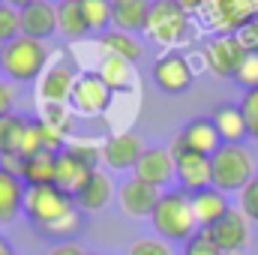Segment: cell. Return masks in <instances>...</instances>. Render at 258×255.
Instances as JSON below:
<instances>
[{
	"label": "cell",
	"mask_w": 258,
	"mask_h": 255,
	"mask_svg": "<svg viewBox=\"0 0 258 255\" xmlns=\"http://www.w3.org/2000/svg\"><path fill=\"white\" fill-rule=\"evenodd\" d=\"M156 234L171 243V240H192L198 234V222L192 213V195L186 189H171L159 195V204L150 216Z\"/></svg>",
	"instance_id": "obj_1"
},
{
	"label": "cell",
	"mask_w": 258,
	"mask_h": 255,
	"mask_svg": "<svg viewBox=\"0 0 258 255\" xmlns=\"http://www.w3.org/2000/svg\"><path fill=\"white\" fill-rule=\"evenodd\" d=\"M255 156L243 144H222L210 156V177L219 192H240L255 177Z\"/></svg>",
	"instance_id": "obj_2"
},
{
	"label": "cell",
	"mask_w": 258,
	"mask_h": 255,
	"mask_svg": "<svg viewBox=\"0 0 258 255\" xmlns=\"http://www.w3.org/2000/svg\"><path fill=\"white\" fill-rule=\"evenodd\" d=\"M48 63H51V51L39 39L18 36V39H12L9 45L0 48V69L12 81H33L45 72Z\"/></svg>",
	"instance_id": "obj_3"
},
{
	"label": "cell",
	"mask_w": 258,
	"mask_h": 255,
	"mask_svg": "<svg viewBox=\"0 0 258 255\" xmlns=\"http://www.w3.org/2000/svg\"><path fill=\"white\" fill-rule=\"evenodd\" d=\"M144 36L162 48H174L189 36V12L177 6V0H153Z\"/></svg>",
	"instance_id": "obj_4"
},
{
	"label": "cell",
	"mask_w": 258,
	"mask_h": 255,
	"mask_svg": "<svg viewBox=\"0 0 258 255\" xmlns=\"http://www.w3.org/2000/svg\"><path fill=\"white\" fill-rule=\"evenodd\" d=\"M75 207L72 195H66L57 186H30L24 195V216L45 234L48 228H54L60 219H66Z\"/></svg>",
	"instance_id": "obj_5"
},
{
	"label": "cell",
	"mask_w": 258,
	"mask_h": 255,
	"mask_svg": "<svg viewBox=\"0 0 258 255\" xmlns=\"http://www.w3.org/2000/svg\"><path fill=\"white\" fill-rule=\"evenodd\" d=\"M201 12L216 36H237L243 27L258 21V0H207Z\"/></svg>",
	"instance_id": "obj_6"
},
{
	"label": "cell",
	"mask_w": 258,
	"mask_h": 255,
	"mask_svg": "<svg viewBox=\"0 0 258 255\" xmlns=\"http://www.w3.org/2000/svg\"><path fill=\"white\" fill-rule=\"evenodd\" d=\"M114 93L108 90V84L96 75V72H78L72 93H69V108L81 117H99L111 108Z\"/></svg>",
	"instance_id": "obj_7"
},
{
	"label": "cell",
	"mask_w": 258,
	"mask_h": 255,
	"mask_svg": "<svg viewBox=\"0 0 258 255\" xmlns=\"http://www.w3.org/2000/svg\"><path fill=\"white\" fill-rule=\"evenodd\" d=\"M171 156H174V171H177V180H180V189H186L189 195L213 186V177H210V156H201L192 153L186 147L177 144V138L171 141Z\"/></svg>",
	"instance_id": "obj_8"
},
{
	"label": "cell",
	"mask_w": 258,
	"mask_h": 255,
	"mask_svg": "<svg viewBox=\"0 0 258 255\" xmlns=\"http://www.w3.org/2000/svg\"><path fill=\"white\" fill-rule=\"evenodd\" d=\"M75 78H78V72H75V66L66 54L51 60L45 66V72L39 75V99H42V105H69V93H72Z\"/></svg>",
	"instance_id": "obj_9"
},
{
	"label": "cell",
	"mask_w": 258,
	"mask_h": 255,
	"mask_svg": "<svg viewBox=\"0 0 258 255\" xmlns=\"http://www.w3.org/2000/svg\"><path fill=\"white\" fill-rule=\"evenodd\" d=\"M246 54H249V51L243 48V42H240L237 36H213V39L204 45V51H201L204 66H207L213 75H219V78H234V72L240 69V63H243Z\"/></svg>",
	"instance_id": "obj_10"
},
{
	"label": "cell",
	"mask_w": 258,
	"mask_h": 255,
	"mask_svg": "<svg viewBox=\"0 0 258 255\" xmlns=\"http://www.w3.org/2000/svg\"><path fill=\"white\" fill-rule=\"evenodd\" d=\"M153 81H156V87H159L162 93L177 96V93H186V90L192 87L195 69L183 54L165 51V54L156 57V63H153Z\"/></svg>",
	"instance_id": "obj_11"
},
{
	"label": "cell",
	"mask_w": 258,
	"mask_h": 255,
	"mask_svg": "<svg viewBox=\"0 0 258 255\" xmlns=\"http://www.w3.org/2000/svg\"><path fill=\"white\" fill-rule=\"evenodd\" d=\"M219 249L222 255H234V252H243L249 246V219L240 213V207H231L216 225H210L204 231Z\"/></svg>",
	"instance_id": "obj_12"
},
{
	"label": "cell",
	"mask_w": 258,
	"mask_h": 255,
	"mask_svg": "<svg viewBox=\"0 0 258 255\" xmlns=\"http://www.w3.org/2000/svg\"><path fill=\"white\" fill-rule=\"evenodd\" d=\"M99 147H102V162H105L108 168H114V171H129V168H135L138 159H141V153L147 150L138 132H114V135H108Z\"/></svg>",
	"instance_id": "obj_13"
},
{
	"label": "cell",
	"mask_w": 258,
	"mask_h": 255,
	"mask_svg": "<svg viewBox=\"0 0 258 255\" xmlns=\"http://www.w3.org/2000/svg\"><path fill=\"white\" fill-rule=\"evenodd\" d=\"M159 195H162V189H156L138 177H126L117 189V201L129 219H150L159 204Z\"/></svg>",
	"instance_id": "obj_14"
},
{
	"label": "cell",
	"mask_w": 258,
	"mask_h": 255,
	"mask_svg": "<svg viewBox=\"0 0 258 255\" xmlns=\"http://www.w3.org/2000/svg\"><path fill=\"white\" fill-rule=\"evenodd\" d=\"M132 177H138V180H144V183H150V186H156V189H165V186L177 177L171 150H168V147H147V150L141 153L138 165L132 168Z\"/></svg>",
	"instance_id": "obj_15"
},
{
	"label": "cell",
	"mask_w": 258,
	"mask_h": 255,
	"mask_svg": "<svg viewBox=\"0 0 258 255\" xmlns=\"http://www.w3.org/2000/svg\"><path fill=\"white\" fill-rule=\"evenodd\" d=\"M18 24H21V36L48 42L57 33V3L36 0V3L18 9Z\"/></svg>",
	"instance_id": "obj_16"
},
{
	"label": "cell",
	"mask_w": 258,
	"mask_h": 255,
	"mask_svg": "<svg viewBox=\"0 0 258 255\" xmlns=\"http://www.w3.org/2000/svg\"><path fill=\"white\" fill-rule=\"evenodd\" d=\"M177 144L192 150V153H201V156H213L222 147V138H219V132H216L210 117H195V120H189L180 129Z\"/></svg>",
	"instance_id": "obj_17"
},
{
	"label": "cell",
	"mask_w": 258,
	"mask_h": 255,
	"mask_svg": "<svg viewBox=\"0 0 258 255\" xmlns=\"http://www.w3.org/2000/svg\"><path fill=\"white\" fill-rule=\"evenodd\" d=\"M153 0H111V27L123 33H144Z\"/></svg>",
	"instance_id": "obj_18"
},
{
	"label": "cell",
	"mask_w": 258,
	"mask_h": 255,
	"mask_svg": "<svg viewBox=\"0 0 258 255\" xmlns=\"http://www.w3.org/2000/svg\"><path fill=\"white\" fill-rule=\"evenodd\" d=\"M111 198H114V180H111L105 171H93V174L87 177V183L72 195L75 207L84 210V213H96V210L108 207Z\"/></svg>",
	"instance_id": "obj_19"
},
{
	"label": "cell",
	"mask_w": 258,
	"mask_h": 255,
	"mask_svg": "<svg viewBox=\"0 0 258 255\" xmlns=\"http://www.w3.org/2000/svg\"><path fill=\"white\" fill-rule=\"evenodd\" d=\"M228 210H231L228 195L219 192L216 186H207V189L192 195V213H195V222H198V231H207L210 225H216Z\"/></svg>",
	"instance_id": "obj_20"
},
{
	"label": "cell",
	"mask_w": 258,
	"mask_h": 255,
	"mask_svg": "<svg viewBox=\"0 0 258 255\" xmlns=\"http://www.w3.org/2000/svg\"><path fill=\"white\" fill-rule=\"evenodd\" d=\"M210 120H213V126H216V132H219L222 144H243V138L249 135L246 117H243L240 105H231V102L216 105L213 114H210Z\"/></svg>",
	"instance_id": "obj_21"
},
{
	"label": "cell",
	"mask_w": 258,
	"mask_h": 255,
	"mask_svg": "<svg viewBox=\"0 0 258 255\" xmlns=\"http://www.w3.org/2000/svg\"><path fill=\"white\" fill-rule=\"evenodd\" d=\"M24 195L27 186L21 177L0 171V225H12L24 213Z\"/></svg>",
	"instance_id": "obj_22"
},
{
	"label": "cell",
	"mask_w": 258,
	"mask_h": 255,
	"mask_svg": "<svg viewBox=\"0 0 258 255\" xmlns=\"http://www.w3.org/2000/svg\"><path fill=\"white\" fill-rule=\"evenodd\" d=\"M54 177H57V153L51 150H39L33 156L24 159V186H54Z\"/></svg>",
	"instance_id": "obj_23"
},
{
	"label": "cell",
	"mask_w": 258,
	"mask_h": 255,
	"mask_svg": "<svg viewBox=\"0 0 258 255\" xmlns=\"http://www.w3.org/2000/svg\"><path fill=\"white\" fill-rule=\"evenodd\" d=\"M90 174H93V171H90L87 165H81L75 156H69L66 150L57 153V177H54V186L63 189L66 195H75V192L87 183Z\"/></svg>",
	"instance_id": "obj_24"
},
{
	"label": "cell",
	"mask_w": 258,
	"mask_h": 255,
	"mask_svg": "<svg viewBox=\"0 0 258 255\" xmlns=\"http://www.w3.org/2000/svg\"><path fill=\"white\" fill-rule=\"evenodd\" d=\"M96 75L108 84L111 93H129L135 87V69H132V63L120 60V57H111V54H105V60L99 63Z\"/></svg>",
	"instance_id": "obj_25"
},
{
	"label": "cell",
	"mask_w": 258,
	"mask_h": 255,
	"mask_svg": "<svg viewBox=\"0 0 258 255\" xmlns=\"http://www.w3.org/2000/svg\"><path fill=\"white\" fill-rule=\"evenodd\" d=\"M99 42H102V48H105V54H111V57H120V60H126V63H138L141 57H144V48H141V42L132 36V33H123V30H108V33H102L99 36Z\"/></svg>",
	"instance_id": "obj_26"
},
{
	"label": "cell",
	"mask_w": 258,
	"mask_h": 255,
	"mask_svg": "<svg viewBox=\"0 0 258 255\" xmlns=\"http://www.w3.org/2000/svg\"><path fill=\"white\" fill-rule=\"evenodd\" d=\"M57 33H63L69 42L84 39L90 33L87 24H84V15H81L78 0H60L57 3Z\"/></svg>",
	"instance_id": "obj_27"
},
{
	"label": "cell",
	"mask_w": 258,
	"mask_h": 255,
	"mask_svg": "<svg viewBox=\"0 0 258 255\" xmlns=\"http://www.w3.org/2000/svg\"><path fill=\"white\" fill-rule=\"evenodd\" d=\"M81 6V15H84V24L90 33L102 36L108 33L111 27V0H78Z\"/></svg>",
	"instance_id": "obj_28"
},
{
	"label": "cell",
	"mask_w": 258,
	"mask_h": 255,
	"mask_svg": "<svg viewBox=\"0 0 258 255\" xmlns=\"http://www.w3.org/2000/svg\"><path fill=\"white\" fill-rule=\"evenodd\" d=\"M24 120H27V117H15V114L0 117V156L18 150V138H21Z\"/></svg>",
	"instance_id": "obj_29"
},
{
	"label": "cell",
	"mask_w": 258,
	"mask_h": 255,
	"mask_svg": "<svg viewBox=\"0 0 258 255\" xmlns=\"http://www.w3.org/2000/svg\"><path fill=\"white\" fill-rule=\"evenodd\" d=\"M69 156H75L81 165H87L90 171H99V162H102V147L90 144V141H69L63 147Z\"/></svg>",
	"instance_id": "obj_30"
},
{
	"label": "cell",
	"mask_w": 258,
	"mask_h": 255,
	"mask_svg": "<svg viewBox=\"0 0 258 255\" xmlns=\"http://www.w3.org/2000/svg\"><path fill=\"white\" fill-rule=\"evenodd\" d=\"M21 36V24H18V9H12L9 3L0 0V48L9 45L12 39Z\"/></svg>",
	"instance_id": "obj_31"
},
{
	"label": "cell",
	"mask_w": 258,
	"mask_h": 255,
	"mask_svg": "<svg viewBox=\"0 0 258 255\" xmlns=\"http://www.w3.org/2000/svg\"><path fill=\"white\" fill-rule=\"evenodd\" d=\"M234 81L243 87V90H255L258 87V51H249L243 57L240 69L234 72Z\"/></svg>",
	"instance_id": "obj_32"
},
{
	"label": "cell",
	"mask_w": 258,
	"mask_h": 255,
	"mask_svg": "<svg viewBox=\"0 0 258 255\" xmlns=\"http://www.w3.org/2000/svg\"><path fill=\"white\" fill-rule=\"evenodd\" d=\"M237 198H240V213L249 222H258V174L237 192Z\"/></svg>",
	"instance_id": "obj_33"
},
{
	"label": "cell",
	"mask_w": 258,
	"mask_h": 255,
	"mask_svg": "<svg viewBox=\"0 0 258 255\" xmlns=\"http://www.w3.org/2000/svg\"><path fill=\"white\" fill-rule=\"evenodd\" d=\"M126 255H174V249H171V243H165V240L141 237V240H135L126 249Z\"/></svg>",
	"instance_id": "obj_34"
},
{
	"label": "cell",
	"mask_w": 258,
	"mask_h": 255,
	"mask_svg": "<svg viewBox=\"0 0 258 255\" xmlns=\"http://www.w3.org/2000/svg\"><path fill=\"white\" fill-rule=\"evenodd\" d=\"M240 111H243V117H246V129H249V135L258 138V87L243 93V99H240Z\"/></svg>",
	"instance_id": "obj_35"
},
{
	"label": "cell",
	"mask_w": 258,
	"mask_h": 255,
	"mask_svg": "<svg viewBox=\"0 0 258 255\" xmlns=\"http://www.w3.org/2000/svg\"><path fill=\"white\" fill-rule=\"evenodd\" d=\"M183 255H222V249L204 234V231H198L192 240H186V249H183Z\"/></svg>",
	"instance_id": "obj_36"
},
{
	"label": "cell",
	"mask_w": 258,
	"mask_h": 255,
	"mask_svg": "<svg viewBox=\"0 0 258 255\" xmlns=\"http://www.w3.org/2000/svg\"><path fill=\"white\" fill-rule=\"evenodd\" d=\"M0 171H6V174H12V177H21V174H24V156H18V153H3V156H0Z\"/></svg>",
	"instance_id": "obj_37"
},
{
	"label": "cell",
	"mask_w": 258,
	"mask_h": 255,
	"mask_svg": "<svg viewBox=\"0 0 258 255\" xmlns=\"http://www.w3.org/2000/svg\"><path fill=\"white\" fill-rule=\"evenodd\" d=\"M237 39L243 42L246 51H258V21H252L249 27H243V30L237 33Z\"/></svg>",
	"instance_id": "obj_38"
},
{
	"label": "cell",
	"mask_w": 258,
	"mask_h": 255,
	"mask_svg": "<svg viewBox=\"0 0 258 255\" xmlns=\"http://www.w3.org/2000/svg\"><path fill=\"white\" fill-rule=\"evenodd\" d=\"M48 255H87L84 252V246L81 243H75V240H63V243H54Z\"/></svg>",
	"instance_id": "obj_39"
},
{
	"label": "cell",
	"mask_w": 258,
	"mask_h": 255,
	"mask_svg": "<svg viewBox=\"0 0 258 255\" xmlns=\"http://www.w3.org/2000/svg\"><path fill=\"white\" fill-rule=\"evenodd\" d=\"M12 114V87L6 81H0V117Z\"/></svg>",
	"instance_id": "obj_40"
},
{
	"label": "cell",
	"mask_w": 258,
	"mask_h": 255,
	"mask_svg": "<svg viewBox=\"0 0 258 255\" xmlns=\"http://www.w3.org/2000/svg\"><path fill=\"white\" fill-rule=\"evenodd\" d=\"M177 6H180V9H186V12L192 15V12H201V9L207 6V0H177Z\"/></svg>",
	"instance_id": "obj_41"
},
{
	"label": "cell",
	"mask_w": 258,
	"mask_h": 255,
	"mask_svg": "<svg viewBox=\"0 0 258 255\" xmlns=\"http://www.w3.org/2000/svg\"><path fill=\"white\" fill-rule=\"evenodd\" d=\"M3 3H9L12 9H24V6H30V3H36V0H3Z\"/></svg>",
	"instance_id": "obj_42"
},
{
	"label": "cell",
	"mask_w": 258,
	"mask_h": 255,
	"mask_svg": "<svg viewBox=\"0 0 258 255\" xmlns=\"http://www.w3.org/2000/svg\"><path fill=\"white\" fill-rule=\"evenodd\" d=\"M0 255H15V249H12V246L3 240V237H0Z\"/></svg>",
	"instance_id": "obj_43"
},
{
	"label": "cell",
	"mask_w": 258,
	"mask_h": 255,
	"mask_svg": "<svg viewBox=\"0 0 258 255\" xmlns=\"http://www.w3.org/2000/svg\"><path fill=\"white\" fill-rule=\"evenodd\" d=\"M87 255H90V252H87Z\"/></svg>",
	"instance_id": "obj_44"
}]
</instances>
